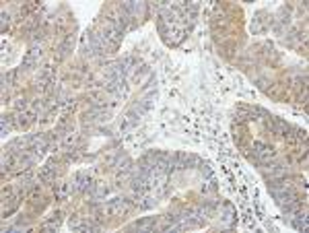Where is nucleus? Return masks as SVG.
<instances>
[{
    "instance_id": "1",
    "label": "nucleus",
    "mask_w": 309,
    "mask_h": 233,
    "mask_svg": "<svg viewBox=\"0 0 309 233\" xmlns=\"http://www.w3.org/2000/svg\"><path fill=\"white\" fill-rule=\"evenodd\" d=\"M128 210V202L124 198H112L108 204H103V208L99 210V214H110V217H118V214H122Z\"/></svg>"
},
{
    "instance_id": "2",
    "label": "nucleus",
    "mask_w": 309,
    "mask_h": 233,
    "mask_svg": "<svg viewBox=\"0 0 309 233\" xmlns=\"http://www.w3.org/2000/svg\"><path fill=\"white\" fill-rule=\"evenodd\" d=\"M93 180H91V176L89 174H84V172H80V174H76L74 176V180H72V184H70V188H72V192H91L93 190Z\"/></svg>"
},
{
    "instance_id": "3",
    "label": "nucleus",
    "mask_w": 309,
    "mask_h": 233,
    "mask_svg": "<svg viewBox=\"0 0 309 233\" xmlns=\"http://www.w3.org/2000/svg\"><path fill=\"white\" fill-rule=\"evenodd\" d=\"M274 148L272 146H268V144H264V142H254V157L260 161L262 165L264 163H268L270 159H274Z\"/></svg>"
},
{
    "instance_id": "4",
    "label": "nucleus",
    "mask_w": 309,
    "mask_h": 233,
    "mask_svg": "<svg viewBox=\"0 0 309 233\" xmlns=\"http://www.w3.org/2000/svg\"><path fill=\"white\" fill-rule=\"evenodd\" d=\"M140 112L138 110H136V108H132L126 116H124V118H122V122H120V130H122V132H128L130 128H134L136 124H138V120H140Z\"/></svg>"
},
{
    "instance_id": "5",
    "label": "nucleus",
    "mask_w": 309,
    "mask_h": 233,
    "mask_svg": "<svg viewBox=\"0 0 309 233\" xmlns=\"http://www.w3.org/2000/svg\"><path fill=\"white\" fill-rule=\"evenodd\" d=\"M40 58H42V50L40 48H31L25 60H23V66H21V70H31V68H36V66L40 64Z\"/></svg>"
},
{
    "instance_id": "6",
    "label": "nucleus",
    "mask_w": 309,
    "mask_h": 233,
    "mask_svg": "<svg viewBox=\"0 0 309 233\" xmlns=\"http://www.w3.org/2000/svg\"><path fill=\"white\" fill-rule=\"evenodd\" d=\"M266 16H268V12H264V10H260V12H258L256 14V19L252 21V31L254 33H264L268 27H270V19H266Z\"/></svg>"
},
{
    "instance_id": "7",
    "label": "nucleus",
    "mask_w": 309,
    "mask_h": 233,
    "mask_svg": "<svg viewBox=\"0 0 309 233\" xmlns=\"http://www.w3.org/2000/svg\"><path fill=\"white\" fill-rule=\"evenodd\" d=\"M54 165H56V159H52V161H48L44 168H42L40 178H42L44 182H52V180L56 178V168H54Z\"/></svg>"
},
{
    "instance_id": "8",
    "label": "nucleus",
    "mask_w": 309,
    "mask_h": 233,
    "mask_svg": "<svg viewBox=\"0 0 309 233\" xmlns=\"http://www.w3.org/2000/svg\"><path fill=\"white\" fill-rule=\"evenodd\" d=\"M134 229H152L154 227V217H148V219H142V221H136L134 225H132Z\"/></svg>"
},
{
    "instance_id": "9",
    "label": "nucleus",
    "mask_w": 309,
    "mask_h": 233,
    "mask_svg": "<svg viewBox=\"0 0 309 233\" xmlns=\"http://www.w3.org/2000/svg\"><path fill=\"white\" fill-rule=\"evenodd\" d=\"M14 108H16V110H19V112H21V110L25 112V110L29 108V102H27V99H16V104H14Z\"/></svg>"
},
{
    "instance_id": "10",
    "label": "nucleus",
    "mask_w": 309,
    "mask_h": 233,
    "mask_svg": "<svg viewBox=\"0 0 309 233\" xmlns=\"http://www.w3.org/2000/svg\"><path fill=\"white\" fill-rule=\"evenodd\" d=\"M6 25H8V14H6V12H2V29H4Z\"/></svg>"
}]
</instances>
